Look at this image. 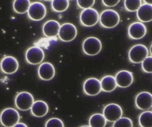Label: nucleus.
I'll return each mask as SVG.
<instances>
[{"label":"nucleus","mask_w":152,"mask_h":127,"mask_svg":"<svg viewBox=\"0 0 152 127\" xmlns=\"http://www.w3.org/2000/svg\"><path fill=\"white\" fill-rule=\"evenodd\" d=\"M102 48V42L98 38L94 37V36H89V37L86 38L83 42V51L87 55H96L101 52Z\"/></svg>","instance_id":"obj_4"},{"label":"nucleus","mask_w":152,"mask_h":127,"mask_svg":"<svg viewBox=\"0 0 152 127\" xmlns=\"http://www.w3.org/2000/svg\"><path fill=\"white\" fill-rule=\"evenodd\" d=\"M137 17L141 22H149L152 20V5L146 3L141 5L137 11Z\"/></svg>","instance_id":"obj_18"},{"label":"nucleus","mask_w":152,"mask_h":127,"mask_svg":"<svg viewBox=\"0 0 152 127\" xmlns=\"http://www.w3.org/2000/svg\"><path fill=\"white\" fill-rule=\"evenodd\" d=\"M28 17L33 21H40L47 15V9L42 2L35 1L30 4L27 11Z\"/></svg>","instance_id":"obj_7"},{"label":"nucleus","mask_w":152,"mask_h":127,"mask_svg":"<svg viewBox=\"0 0 152 127\" xmlns=\"http://www.w3.org/2000/svg\"><path fill=\"white\" fill-rule=\"evenodd\" d=\"M45 127H64L63 121L58 118H52L47 121Z\"/></svg>","instance_id":"obj_28"},{"label":"nucleus","mask_w":152,"mask_h":127,"mask_svg":"<svg viewBox=\"0 0 152 127\" xmlns=\"http://www.w3.org/2000/svg\"><path fill=\"white\" fill-rule=\"evenodd\" d=\"M112 127H133V122L129 118L121 117L114 121Z\"/></svg>","instance_id":"obj_26"},{"label":"nucleus","mask_w":152,"mask_h":127,"mask_svg":"<svg viewBox=\"0 0 152 127\" xmlns=\"http://www.w3.org/2000/svg\"><path fill=\"white\" fill-rule=\"evenodd\" d=\"M81 127H90L89 126H81Z\"/></svg>","instance_id":"obj_32"},{"label":"nucleus","mask_w":152,"mask_h":127,"mask_svg":"<svg viewBox=\"0 0 152 127\" xmlns=\"http://www.w3.org/2000/svg\"><path fill=\"white\" fill-rule=\"evenodd\" d=\"M100 82L102 90L105 92H111L117 87L115 78L113 76H105L102 79Z\"/></svg>","instance_id":"obj_20"},{"label":"nucleus","mask_w":152,"mask_h":127,"mask_svg":"<svg viewBox=\"0 0 152 127\" xmlns=\"http://www.w3.org/2000/svg\"><path fill=\"white\" fill-rule=\"evenodd\" d=\"M77 35V27L71 23H64L60 26L58 36L60 39L64 42H72Z\"/></svg>","instance_id":"obj_8"},{"label":"nucleus","mask_w":152,"mask_h":127,"mask_svg":"<svg viewBox=\"0 0 152 127\" xmlns=\"http://www.w3.org/2000/svg\"><path fill=\"white\" fill-rule=\"evenodd\" d=\"M148 55L147 47L144 45H134L129 52V59L131 62L139 64L142 62Z\"/></svg>","instance_id":"obj_3"},{"label":"nucleus","mask_w":152,"mask_h":127,"mask_svg":"<svg viewBox=\"0 0 152 127\" xmlns=\"http://www.w3.org/2000/svg\"><path fill=\"white\" fill-rule=\"evenodd\" d=\"M30 109L32 115L36 117H43L48 113L49 107L45 101L39 100L34 102Z\"/></svg>","instance_id":"obj_19"},{"label":"nucleus","mask_w":152,"mask_h":127,"mask_svg":"<svg viewBox=\"0 0 152 127\" xmlns=\"http://www.w3.org/2000/svg\"><path fill=\"white\" fill-rule=\"evenodd\" d=\"M69 6V0H53L52 1V8L56 12H63Z\"/></svg>","instance_id":"obj_24"},{"label":"nucleus","mask_w":152,"mask_h":127,"mask_svg":"<svg viewBox=\"0 0 152 127\" xmlns=\"http://www.w3.org/2000/svg\"><path fill=\"white\" fill-rule=\"evenodd\" d=\"M0 68L4 73L12 74L18 70L19 62L14 56H8L4 57L0 63Z\"/></svg>","instance_id":"obj_12"},{"label":"nucleus","mask_w":152,"mask_h":127,"mask_svg":"<svg viewBox=\"0 0 152 127\" xmlns=\"http://www.w3.org/2000/svg\"><path fill=\"white\" fill-rule=\"evenodd\" d=\"M139 123L141 127H152V112L145 111L140 114Z\"/></svg>","instance_id":"obj_23"},{"label":"nucleus","mask_w":152,"mask_h":127,"mask_svg":"<svg viewBox=\"0 0 152 127\" xmlns=\"http://www.w3.org/2000/svg\"><path fill=\"white\" fill-rule=\"evenodd\" d=\"M30 4L29 0H15L13 2V9L17 14H25L29 9Z\"/></svg>","instance_id":"obj_21"},{"label":"nucleus","mask_w":152,"mask_h":127,"mask_svg":"<svg viewBox=\"0 0 152 127\" xmlns=\"http://www.w3.org/2000/svg\"><path fill=\"white\" fill-rule=\"evenodd\" d=\"M142 4V1L141 0H125V9L129 12H137L141 5Z\"/></svg>","instance_id":"obj_25"},{"label":"nucleus","mask_w":152,"mask_h":127,"mask_svg":"<svg viewBox=\"0 0 152 127\" xmlns=\"http://www.w3.org/2000/svg\"><path fill=\"white\" fill-rule=\"evenodd\" d=\"M146 27L141 22H134L128 29V34L130 38L133 39H140L146 34Z\"/></svg>","instance_id":"obj_15"},{"label":"nucleus","mask_w":152,"mask_h":127,"mask_svg":"<svg viewBox=\"0 0 152 127\" xmlns=\"http://www.w3.org/2000/svg\"><path fill=\"white\" fill-rule=\"evenodd\" d=\"M20 119L19 112L13 108L4 109L0 114V122L5 127H12Z\"/></svg>","instance_id":"obj_2"},{"label":"nucleus","mask_w":152,"mask_h":127,"mask_svg":"<svg viewBox=\"0 0 152 127\" xmlns=\"http://www.w3.org/2000/svg\"><path fill=\"white\" fill-rule=\"evenodd\" d=\"M34 102V99L32 94L27 91L19 93L15 98V106L21 111L29 110Z\"/></svg>","instance_id":"obj_6"},{"label":"nucleus","mask_w":152,"mask_h":127,"mask_svg":"<svg viewBox=\"0 0 152 127\" xmlns=\"http://www.w3.org/2000/svg\"><path fill=\"white\" fill-rule=\"evenodd\" d=\"M25 57L26 61L30 64H39L45 59V52L39 47H30L26 52Z\"/></svg>","instance_id":"obj_10"},{"label":"nucleus","mask_w":152,"mask_h":127,"mask_svg":"<svg viewBox=\"0 0 152 127\" xmlns=\"http://www.w3.org/2000/svg\"><path fill=\"white\" fill-rule=\"evenodd\" d=\"M99 21L102 26L111 29L118 25L120 21V16L115 10L106 9L101 13Z\"/></svg>","instance_id":"obj_1"},{"label":"nucleus","mask_w":152,"mask_h":127,"mask_svg":"<svg viewBox=\"0 0 152 127\" xmlns=\"http://www.w3.org/2000/svg\"><path fill=\"white\" fill-rule=\"evenodd\" d=\"M38 74L42 80L49 81L54 78L55 75V69L52 64L44 62L41 64L38 69Z\"/></svg>","instance_id":"obj_16"},{"label":"nucleus","mask_w":152,"mask_h":127,"mask_svg":"<svg viewBox=\"0 0 152 127\" xmlns=\"http://www.w3.org/2000/svg\"><path fill=\"white\" fill-rule=\"evenodd\" d=\"M116 85L121 88H126L132 85L134 82L132 73L127 70H121L116 74L115 77Z\"/></svg>","instance_id":"obj_14"},{"label":"nucleus","mask_w":152,"mask_h":127,"mask_svg":"<svg viewBox=\"0 0 152 127\" xmlns=\"http://www.w3.org/2000/svg\"><path fill=\"white\" fill-rule=\"evenodd\" d=\"M119 0H103L102 2L105 6L111 7H114L119 4Z\"/></svg>","instance_id":"obj_30"},{"label":"nucleus","mask_w":152,"mask_h":127,"mask_svg":"<svg viewBox=\"0 0 152 127\" xmlns=\"http://www.w3.org/2000/svg\"><path fill=\"white\" fill-rule=\"evenodd\" d=\"M106 120L103 114H94L90 117L89 123L90 127H105L107 124Z\"/></svg>","instance_id":"obj_22"},{"label":"nucleus","mask_w":152,"mask_h":127,"mask_svg":"<svg viewBox=\"0 0 152 127\" xmlns=\"http://www.w3.org/2000/svg\"><path fill=\"white\" fill-rule=\"evenodd\" d=\"M79 19L83 26H93L99 20V14L95 9H86L81 12Z\"/></svg>","instance_id":"obj_5"},{"label":"nucleus","mask_w":152,"mask_h":127,"mask_svg":"<svg viewBox=\"0 0 152 127\" xmlns=\"http://www.w3.org/2000/svg\"><path fill=\"white\" fill-rule=\"evenodd\" d=\"M141 69L146 73H152V57L151 56H147L141 62Z\"/></svg>","instance_id":"obj_27"},{"label":"nucleus","mask_w":152,"mask_h":127,"mask_svg":"<svg viewBox=\"0 0 152 127\" xmlns=\"http://www.w3.org/2000/svg\"><path fill=\"white\" fill-rule=\"evenodd\" d=\"M12 127H28V126H26L25 123H22V122H18L17 123H16L15 126H12Z\"/></svg>","instance_id":"obj_31"},{"label":"nucleus","mask_w":152,"mask_h":127,"mask_svg":"<svg viewBox=\"0 0 152 127\" xmlns=\"http://www.w3.org/2000/svg\"><path fill=\"white\" fill-rule=\"evenodd\" d=\"M135 104L138 109L147 111L152 107V94L147 91L138 93L135 99Z\"/></svg>","instance_id":"obj_11"},{"label":"nucleus","mask_w":152,"mask_h":127,"mask_svg":"<svg viewBox=\"0 0 152 127\" xmlns=\"http://www.w3.org/2000/svg\"><path fill=\"white\" fill-rule=\"evenodd\" d=\"M123 111L121 107L116 104H109L104 107L103 116L106 120L111 122H114L116 120L122 117Z\"/></svg>","instance_id":"obj_9"},{"label":"nucleus","mask_w":152,"mask_h":127,"mask_svg":"<svg viewBox=\"0 0 152 127\" xmlns=\"http://www.w3.org/2000/svg\"><path fill=\"white\" fill-rule=\"evenodd\" d=\"M60 24L56 20H49L44 24L42 31L47 37H55L59 34Z\"/></svg>","instance_id":"obj_17"},{"label":"nucleus","mask_w":152,"mask_h":127,"mask_svg":"<svg viewBox=\"0 0 152 127\" xmlns=\"http://www.w3.org/2000/svg\"><path fill=\"white\" fill-rule=\"evenodd\" d=\"M94 0H78L77 1V4L80 8L86 9L92 7V6L94 4Z\"/></svg>","instance_id":"obj_29"},{"label":"nucleus","mask_w":152,"mask_h":127,"mask_svg":"<svg viewBox=\"0 0 152 127\" xmlns=\"http://www.w3.org/2000/svg\"><path fill=\"white\" fill-rule=\"evenodd\" d=\"M84 91L89 96H96L102 91L101 82L96 78H89L86 79L84 84Z\"/></svg>","instance_id":"obj_13"}]
</instances>
